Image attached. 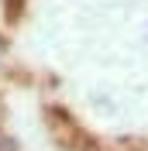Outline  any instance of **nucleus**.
<instances>
[{
	"label": "nucleus",
	"instance_id": "obj_1",
	"mask_svg": "<svg viewBox=\"0 0 148 151\" xmlns=\"http://www.w3.org/2000/svg\"><path fill=\"white\" fill-rule=\"evenodd\" d=\"M0 151H14V141H10L4 131H0Z\"/></svg>",
	"mask_w": 148,
	"mask_h": 151
}]
</instances>
